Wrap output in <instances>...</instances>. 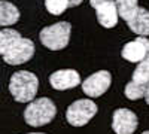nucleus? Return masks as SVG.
<instances>
[{"label":"nucleus","instance_id":"1","mask_svg":"<svg viewBox=\"0 0 149 134\" xmlns=\"http://www.w3.org/2000/svg\"><path fill=\"white\" fill-rule=\"evenodd\" d=\"M37 88H39L37 76L30 72H17L9 81V91L12 97L19 103L31 101L37 94Z\"/></svg>","mask_w":149,"mask_h":134},{"label":"nucleus","instance_id":"2","mask_svg":"<svg viewBox=\"0 0 149 134\" xmlns=\"http://www.w3.org/2000/svg\"><path fill=\"white\" fill-rule=\"evenodd\" d=\"M55 113H57L55 104L46 97H42V99L34 100L26 107L24 121L31 127H42L51 122L55 118Z\"/></svg>","mask_w":149,"mask_h":134},{"label":"nucleus","instance_id":"3","mask_svg":"<svg viewBox=\"0 0 149 134\" xmlns=\"http://www.w3.org/2000/svg\"><path fill=\"white\" fill-rule=\"evenodd\" d=\"M72 26L66 21H60L54 26H49L42 28L39 39L43 46H46L51 51H60L69 45Z\"/></svg>","mask_w":149,"mask_h":134},{"label":"nucleus","instance_id":"4","mask_svg":"<svg viewBox=\"0 0 149 134\" xmlns=\"http://www.w3.org/2000/svg\"><path fill=\"white\" fill-rule=\"evenodd\" d=\"M97 113V104L93 103L91 100H78L72 103L67 107L66 112V118L67 122L73 127H84L85 124L90 122V119L94 118V115Z\"/></svg>","mask_w":149,"mask_h":134},{"label":"nucleus","instance_id":"5","mask_svg":"<svg viewBox=\"0 0 149 134\" xmlns=\"http://www.w3.org/2000/svg\"><path fill=\"white\" fill-rule=\"evenodd\" d=\"M34 55V43L30 39L19 37L3 55L5 63L10 66H18L22 63H27Z\"/></svg>","mask_w":149,"mask_h":134},{"label":"nucleus","instance_id":"6","mask_svg":"<svg viewBox=\"0 0 149 134\" xmlns=\"http://www.w3.org/2000/svg\"><path fill=\"white\" fill-rule=\"evenodd\" d=\"M110 82H112V76L109 72L106 70L97 72L82 82V91L88 97H100L109 90Z\"/></svg>","mask_w":149,"mask_h":134},{"label":"nucleus","instance_id":"7","mask_svg":"<svg viewBox=\"0 0 149 134\" xmlns=\"http://www.w3.org/2000/svg\"><path fill=\"white\" fill-rule=\"evenodd\" d=\"M91 6L95 9L97 19L104 28H112L118 22V12L115 0H90Z\"/></svg>","mask_w":149,"mask_h":134},{"label":"nucleus","instance_id":"8","mask_svg":"<svg viewBox=\"0 0 149 134\" xmlns=\"http://www.w3.org/2000/svg\"><path fill=\"white\" fill-rule=\"evenodd\" d=\"M112 128L116 134H133L137 128V116L128 109H116L112 118Z\"/></svg>","mask_w":149,"mask_h":134},{"label":"nucleus","instance_id":"9","mask_svg":"<svg viewBox=\"0 0 149 134\" xmlns=\"http://www.w3.org/2000/svg\"><path fill=\"white\" fill-rule=\"evenodd\" d=\"M122 58L130 63H142L143 60L149 58V39L137 37L136 40L128 42L121 51Z\"/></svg>","mask_w":149,"mask_h":134},{"label":"nucleus","instance_id":"10","mask_svg":"<svg viewBox=\"0 0 149 134\" xmlns=\"http://www.w3.org/2000/svg\"><path fill=\"white\" fill-rule=\"evenodd\" d=\"M49 83L54 90L64 91L74 88L81 83V76L76 70L66 69V70H57L49 76Z\"/></svg>","mask_w":149,"mask_h":134},{"label":"nucleus","instance_id":"11","mask_svg":"<svg viewBox=\"0 0 149 134\" xmlns=\"http://www.w3.org/2000/svg\"><path fill=\"white\" fill-rule=\"evenodd\" d=\"M128 27L131 28L133 33L139 34L140 37L149 34V10L145 8H137L136 12L131 15V18L127 21Z\"/></svg>","mask_w":149,"mask_h":134},{"label":"nucleus","instance_id":"12","mask_svg":"<svg viewBox=\"0 0 149 134\" xmlns=\"http://www.w3.org/2000/svg\"><path fill=\"white\" fill-rule=\"evenodd\" d=\"M19 19V10L15 5L9 2H0V26H12L18 22Z\"/></svg>","mask_w":149,"mask_h":134},{"label":"nucleus","instance_id":"13","mask_svg":"<svg viewBox=\"0 0 149 134\" xmlns=\"http://www.w3.org/2000/svg\"><path fill=\"white\" fill-rule=\"evenodd\" d=\"M21 37L19 33L17 30H12V28H5V30H0V55H5L6 51L14 45L18 39Z\"/></svg>","mask_w":149,"mask_h":134},{"label":"nucleus","instance_id":"14","mask_svg":"<svg viewBox=\"0 0 149 134\" xmlns=\"http://www.w3.org/2000/svg\"><path fill=\"white\" fill-rule=\"evenodd\" d=\"M116 5V12L121 18H124L125 21H128L131 18V15L137 9V0H115Z\"/></svg>","mask_w":149,"mask_h":134},{"label":"nucleus","instance_id":"15","mask_svg":"<svg viewBox=\"0 0 149 134\" xmlns=\"http://www.w3.org/2000/svg\"><path fill=\"white\" fill-rule=\"evenodd\" d=\"M133 82L145 85V87L149 83V58L139 63L137 69L133 72Z\"/></svg>","mask_w":149,"mask_h":134},{"label":"nucleus","instance_id":"16","mask_svg":"<svg viewBox=\"0 0 149 134\" xmlns=\"http://www.w3.org/2000/svg\"><path fill=\"white\" fill-rule=\"evenodd\" d=\"M45 8L49 14L61 15L66 9L70 8L69 0H45Z\"/></svg>","mask_w":149,"mask_h":134},{"label":"nucleus","instance_id":"17","mask_svg":"<svg viewBox=\"0 0 149 134\" xmlns=\"http://www.w3.org/2000/svg\"><path fill=\"white\" fill-rule=\"evenodd\" d=\"M145 91L146 87L140 83H136V82H128L127 87H125V97L130 100H139L142 97H145Z\"/></svg>","mask_w":149,"mask_h":134},{"label":"nucleus","instance_id":"18","mask_svg":"<svg viewBox=\"0 0 149 134\" xmlns=\"http://www.w3.org/2000/svg\"><path fill=\"white\" fill-rule=\"evenodd\" d=\"M84 2V0H69V3H70V8H74V6H78Z\"/></svg>","mask_w":149,"mask_h":134},{"label":"nucleus","instance_id":"19","mask_svg":"<svg viewBox=\"0 0 149 134\" xmlns=\"http://www.w3.org/2000/svg\"><path fill=\"white\" fill-rule=\"evenodd\" d=\"M145 100H146V103L149 104V83H148V87H146V91H145Z\"/></svg>","mask_w":149,"mask_h":134},{"label":"nucleus","instance_id":"20","mask_svg":"<svg viewBox=\"0 0 149 134\" xmlns=\"http://www.w3.org/2000/svg\"><path fill=\"white\" fill-rule=\"evenodd\" d=\"M30 134H45V133H30Z\"/></svg>","mask_w":149,"mask_h":134},{"label":"nucleus","instance_id":"21","mask_svg":"<svg viewBox=\"0 0 149 134\" xmlns=\"http://www.w3.org/2000/svg\"><path fill=\"white\" fill-rule=\"evenodd\" d=\"M142 134H149V131H145V133H142Z\"/></svg>","mask_w":149,"mask_h":134}]
</instances>
